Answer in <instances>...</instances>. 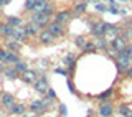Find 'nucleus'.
<instances>
[{"label":"nucleus","instance_id":"obj_1","mask_svg":"<svg viewBox=\"0 0 132 117\" xmlns=\"http://www.w3.org/2000/svg\"><path fill=\"white\" fill-rule=\"evenodd\" d=\"M116 66H117V69L122 71V73H126V71L132 66V60L126 55V51L117 53V56H116Z\"/></svg>","mask_w":132,"mask_h":117},{"label":"nucleus","instance_id":"obj_2","mask_svg":"<svg viewBox=\"0 0 132 117\" xmlns=\"http://www.w3.org/2000/svg\"><path fill=\"white\" fill-rule=\"evenodd\" d=\"M28 33H27V28H25V25H18V27H13V31H12L10 38L8 40H15L18 41V43H22V41L27 40Z\"/></svg>","mask_w":132,"mask_h":117},{"label":"nucleus","instance_id":"obj_3","mask_svg":"<svg viewBox=\"0 0 132 117\" xmlns=\"http://www.w3.org/2000/svg\"><path fill=\"white\" fill-rule=\"evenodd\" d=\"M107 25L109 23H104V22H96V23H91V31L96 38H101L104 36V33L107 30Z\"/></svg>","mask_w":132,"mask_h":117},{"label":"nucleus","instance_id":"obj_4","mask_svg":"<svg viewBox=\"0 0 132 117\" xmlns=\"http://www.w3.org/2000/svg\"><path fill=\"white\" fill-rule=\"evenodd\" d=\"M121 33H122V30L119 27H116V25H107V30H106V33H104V38L107 40V41H112V40H116L117 36H121Z\"/></svg>","mask_w":132,"mask_h":117},{"label":"nucleus","instance_id":"obj_5","mask_svg":"<svg viewBox=\"0 0 132 117\" xmlns=\"http://www.w3.org/2000/svg\"><path fill=\"white\" fill-rule=\"evenodd\" d=\"M33 87H35V91H36V93H38V94H46L48 93V89H50V84H48V79L46 78H38V79H36V82H35V84H33Z\"/></svg>","mask_w":132,"mask_h":117},{"label":"nucleus","instance_id":"obj_6","mask_svg":"<svg viewBox=\"0 0 132 117\" xmlns=\"http://www.w3.org/2000/svg\"><path fill=\"white\" fill-rule=\"evenodd\" d=\"M38 40H40V43H43V45H51L53 41L56 40V36L46 28V30H41L38 33Z\"/></svg>","mask_w":132,"mask_h":117},{"label":"nucleus","instance_id":"obj_7","mask_svg":"<svg viewBox=\"0 0 132 117\" xmlns=\"http://www.w3.org/2000/svg\"><path fill=\"white\" fill-rule=\"evenodd\" d=\"M71 18H73V15H71V12H69V10L58 12V13L55 15V22L61 23V25H66V23H69V22H71Z\"/></svg>","mask_w":132,"mask_h":117},{"label":"nucleus","instance_id":"obj_8","mask_svg":"<svg viewBox=\"0 0 132 117\" xmlns=\"http://www.w3.org/2000/svg\"><path fill=\"white\" fill-rule=\"evenodd\" d=\"M111 46H112L117 53H121V51H124V49L127 48V40L124 38V36L121 35V36H117L116 40H112L111 41Z\"/></svg>","mask_w":132,"mask_h":117},{"label":"nucleus","instance_id":"obj_9","mask_svg":"<svg viewBox=\"0 0 132 117\" xmlns=\"http://www.w3.org/2000/svg\"><path fill=\"white\" fill-rule=\"evenodd\" d=\"M20 78H22V81L27 82V84H35L36 79H38L36 73H35V71H31V69H27L25 73H22V74H20Z\"/></svg>","mask_w":132,"mask_h":117},{"label":"nucleus","instance_id":"obj_10","mask_svg":"<svg viewBox=\"0 0 132 117\" xmlns=\"http://www.w3.org/2000/svg\"><path fill=\"white\" fill-rule=\"evenodd\" d=\"M48 30L53 33V35L56 36H63L64 35V27L61 23H58V22H50V25H48Z\"/></svg>","mask_w":132,"mask_h":117},{"label":"nucleus","instance_id":"obj_11","mask_svg":"<svg viewBox=\"0 0 132 117\" xmlns=\"http://www.w3.org/2000/svg\"><path fill=\"white\" fill-rule=\"evenodd\" d=\"M0 102H2V106H3V107L10 109V107L15 104V97H13V94H10V93H3V94H2V99H0Z\"/></svg>","mask_w":132,"mask_h":117},{"label":"nucleus","instance_id":"obj_12","mask_svg":"<svg viewBox=\"0 0 132 117\" xmlns=\"http://www.w3.org/2000/svg\"><path fill=\"white\" fill-rule=\"evenodd\" d=\"M31 22H35L36 25H40L41 28L46 27V25H50V16L40 13V15H31Z\"/></svg>","mask_w":132,"mask_h":117},{"label":"nucleus","instance_id":"obj_13","mask_svg":"<svg viewBox=\"0 0 132 117\" xmlns=\"http://www.w3.org/2000/svg\"><path fill=\"white\" fill-rule=\"evenodd\" d=\"M112 114H114V109H112V106H111L109 102L102 104V106L99 107V115L101 117H111Z\"/></svg>","mask_w":132,"mask_h":117},{"label":"nucleus","instance_id":"obj_14","mask_svg":"<svg viewBox=\"0 0 132 117\" xmlns=\"http://www.w3.org/2000/svg\"><path fill=\"white\" fill-rule=\"evenodd\" d=\"M48 5H50V3H48V0H40V2L36 3L35 7H33L31 15H40V13H43V12H45V8H46Z\"/></svg>","mask_w":132,"mask_h":117},{"label":"nucleus","instance_id":"obj_15","mask_svg":"<svg viewBox=\"0 0 132 117\" xmlns=\"http://www.w3.org/2000/svg\"><path fill=\"white\" fill-rule=\"evenodd\" d=\"M30 111L31 112H36V114H43L45 112V107H43V101L41 99H36L30 104Z\"/></svg>","mask_w":132,"mask_h":117},{"label":"nucleus","instance_id":"obj_16","mask_svg":"<svg viewBox=\"0 0 132 117\" xmlns=\"http://www.w3.org/2000/svg\"><path fill=\"white\" fill-rule=\"evenodd\" d=\"M25 28H27L28 35H38V33L41 31V27H40V25H36L35 22H28L27 25H25Z\"/></svg>","mask_w":132,"mask_h":117},{"label":"nucleus","instance_id":"obj_17","mask_svg":"<svg viewBox=\"0 0 132 117\" xmlns=\"http://www.w3.org/2000/svg\"><path fill=\"white\" fill-rule=\"evenodd\" d=\"M63 64H64L68 69H73V68H74V64H76V56H74L73 53H71V55H66V56H64Z\"/></svg>","mask_w":132,"mask_h":117},{"label":"nucleus","instance_id":"obj_18","mask_svg":"<svg viewBox=\"0 0 132 117\" xmlns=\"http://www.w3.org/2000/svg\"><path fill=\"white\" fill-rule=\"evenodd\" d=\"M3 76L8 78V79H16V78H20V73L13 68V66H12V68H5V71H3Z\"/></svg>","mask_w":132,"mask_h":117},{"label":"nucleus","instance_id":"obj_19","mask_svg":"<svg viewBox=\"0 0 132 117\" xmlns=\"http://www.w3.org/2000/svg\"><path fill=\"white\" fill-rule=\"evenodd\" d=\"M18 61H20V58H18V53H13V51H8V53H7L5 64H16Z\"/></svg>","mask_w":132,"mask_h":117},{"label":"nucleus","instance_id":"obj_20","mask_svg":"<svg viewBox=\"0 0 132 117\" xmlns=\"http://www.w3.org/2000/svg\"><path fill=\"white\" fill-rule=\"evenodd\" d=\"M20 48H22V45H20L18 41H15V40H8V41H7V49H8V51L18 53Z\"/></svg>","mask_w":132,"mask_h":117},{"label":"nucleus","instance_id":"obj_21","mask_svg":"<svg viewBox=\"0 0 132 117\" xmlns=\"http://www.w3.org/2000/svg\"><path fill=\"white\" fill-rule=\"evenodd\" d=\"M25 109H27V107L23 106V104H13V106L10 107V112L12 114H16V115H23L25 114Z\"/></svg>","mask_w":132,"mask_h":117},{"label":"nucleus","instance_id":"obj_22","mask_svg":"<svg viewBox=\"0 0 132 117\" xmlns=\"http://www.w3.org/2000/svg\"><path fill=\"white\" fill-rule=\"evenodd\" d=\"M12 31H13V27H12V25H8V23H5V25H2V27H0V36H7V38H10Z\"/></svg>","mask_w":132,"mask_h":117},{"label":"nucleus","instance_id":"obj_23","mask_svg":"<svg viewBox=\"0 0 132 117\" xmlns=\"http://www.w3.org/2000/svg\"><path fill=\"white\" fill-rule=\"evenodd\" d=\"M119 114L122 117H132V109L127 104H121V106H119Z\"/></svg>","mask_w":132,"mask_h":117},{"label":"nucleus","instance_id":"obj_24","mask_svg":"<svg viewBox=\"0 0 132 117\" xmlns=\"http://www.w3.org/2000/svg\"><path fill=\"white\" fill-rule=\"evenodd\" d=\"M94 45H96V49H106L107 45H109V41H107L104 36H101V38H96Z\"/></svg>","mask_w":132,"mask_h":117},{"label":"nucleus","instance_id":"obj_25","mask_svg":"<svg viewBox=\"0 0 132 117\" xmlns=\"http://www.w3.org/2000/svg\"><path fill=\"white\" fill-rule=\"evenodd\" d=\"M7 23H8V25H12V27H18V25H23V22H22V18H20V16H8V18H7Z\"/></svg>","mask_w":132,"mask_h":117},{"label":"nucleus","instance_id":"obj_26","mask_svg":"<svg viewBox=\"0 0 132 117\" xmlns=\"http://www.w3.org/2000/svg\"><path fill=\"white\" fill-rule=\"evenodd\" d=\"M13 68H15L16 71H18L20 74H22V73H25V71L28 69V64H27V63H25V61H18V63H16V64H13Z\"/></svg>","mask_w":132,"mask_h":117},{"label":"nucleus","instance_id":"obj_27","mask_svg":"<svg viewBox=\"0 0 132 117\" xmlns=\"http://www.w3.org/2000/svg\"><path fill=\"white\" fill-rule=\"evenodd\" d=\"M74 43H76V46L78 48H84L86 46V43H88V41H86V38H84V36H78V38L76 40H74Z\"/></svg>","mask_w":132,"mask_h":117},{"label":"nucleus","instance_id":"obj_28","mask_svg":"<svg viewBox=\"0 0 132 117\" xmlns=\"http://www.w3.org/2000/svg\"><path fill=\"white\" fill-rule=\"evenodd\" d=\"M82 51H86V53H93V51H96V45L91 43V41H88V43H86V46L82 48Z\"/></svg>","mask_w":132,"mask_h":117},{"label":"nucleus","instance_id":"obj_29","mask_svg":"<svg viewBox=\"0 0 132 117\" xmlns=\"http://www.w3.org/2000/svg\"><path fill=\"white\" fill-rule=\"evenodd\" d=\"M38 2L40 0H27V2H25V8H27V10H33V7H35Z\"/></svg>","mask_w":132,"mask_h":117},{"label":"nucleus","instance_id":"obj_30","mask_svg":"<svg viewBox=\"0 0 132 117\" xmlns=\"http://www.w3.org/2000/svg\"><path fill=\"white\" fill-rule=\"evenodd\" d=\"M86 7H88V5H86V2H82V3H78V5H76V8H74V12H76V13H82V12L86 10Z\"/></svg>","mask_w":132,"mask_h":117},{"label":"nucleus","instance_id":"obj_31","mask_svg":"<svg viewBox=\"0 0 132 117\" xmlns=\"http://www.w3.org/2000/svg\"><path fill=\"white\" fill-rule=\"evenodd\" d=\"M122 36H124L126 40H132V28H129V27H127L126 30L122 31Z\"/></svg>","mask_w":132,"mask_h":117},{"label":"nucleus","instance_id":"obj_32","mask_svg":"<svg viewBox=\"0 0 132 117\" xmlns=\"http://www.w3.org/2000/svg\"><path fill=\"white\" fill-rule=\"evenodd\" d=\"M107 12H109V13H114V15L121 13V10H119V8H117V5H116V3H114V5H111L109 8H107Z\"/></svg>","mask_w":132,"mask_h":117},{"label":"nucleus","instance_id":"obj_33","mask_svg":"<svg viewBox=\"0 0 132 117\" xmlns=\"http://www.w3.org/2000/svg\"><path fill=\"white\" fill-rule=\"evenodd\" d=\"M45 96H46L48 99H51V101H55V99H56V93H55V91L51 89V87H50V89H48V93L45 94Z\"/></svg>","mask_w":132,"mask_h":117},{"label":"nucleus","instance_id":"obj_34","mask_svg":"<svg viewBox=\"0 0 132 117\" xmlns=\"http://www.w3.org/2000/svg\"><path fill=\"white\" fill-rule=\"evenodd\" d=\"M7 53H8V49H2L0 48V61L5 64V60H7Z\"/></svg>","mask_w":132,"mask_h":117},{"label":"nucleus","instance_id":"obj_35","mask_svg":"<svg viewBox=\"0 0 132 117\" xmlns=\"http://www.w3.org/2000/svg\"><path fill=\"white\" fill-rule=\"evenodd\" d=\"M96 10L101 12V13H106V12H107V7L102 5V3H96Z\"/></svg>","mask_w":132,"mask_h":117},{"label":"nucleus","instance_id":"obj_36","mask_svg":"<svg viewBox=\"0 0 132 117\" xmlns=\"http://www.w3.org/2000/svg\"><path fill=\"white\" fill-rule=\"evenodd\" d=\"M112 93H114L112 89H107V91H104L102 94H99V99H106V97H109V96L112 94Z\"/></svg>","mask_w":132,"mask_h":117},{"label":"nucleus","instance_id":"obj_37","mask_svg":"<svg viewBox=\"0 0 132 117\" xmlns=\"http://www.w3.org/2000/svg\"><path fill=\"white\" fill-rule=\"evenodd\" d=\"M43 15H46V16H51V15H53V5H48L46 8H45Z\"/></svg>","mask_w":132,"mask_h":117},{"label":"nucleus","instance_id":"obj_38","mask_svg":"<svg viewBox=\"0 0 132 117\" xmlns=\"http://www.w3.org/2000/svg\"><path fill=\"white\" fill-rule=\"evenodd\" d=\"M66 86H68V89L71 91V93H76V89H74V84H73L71 79H68V81H66Z\"/></svg>","mask_w":132,"mask_h":117},{"label":"nucleus","instance_id":"obj_39","mask_svg":"<svg viewBox=\"0 0 132 117\" xmlns=\"http://www.w3.org/2000/svg\"><path fill=\"white\" fill-rule=\"evenodd\" d=\"M60 112H61V115H66V106H64V104H60Z\"/></svg>","mask_w":132,"mask_h":117},{"label":"nucleus","instance_id":"obj_40","mask_svg":"<svg viewBox=\"0 0 132 117\" xmlns=\"http://www.w3.org/2000/svg\"><path fill=\"white\" fill-rule=\"evenodd\" d=\"M40 66H41V68H46V66H48V60H41L40 61Z\"/></svg>","mask_w":132,"mask_h":117},{"label":"nucleus","instance_id":"obj_41","mask_svg":"<svg viewBox=\"0 0 132 117\" xmlns=\"http://www.w3.org/2000/svg\"><path fill=\"white\" fill-rule=\"evenodd\" d=\"M55 73H58V74H66V71H64V69H61V68H56V69H55Z\"/></svg>","mask_w":132,"mask_h":117},{"label":"nucleus","instance_id":"obj_42","mask_svg":"<svg viewBox=\"0 0 132 117\" xmlns=\"http://www.w3.org/2000/svg\"><path fill=\"white\" fill-rule=\"evenodd\" d=\"M126 73H127V76H129V78L132 79V66H130V68H129V69H127V71H126Z\"/></svg>","mask_w":132,"mask_h":117},{"label":"nucleus","instance_id":"obj_43","mask_svg":"<svg viewBox=\"0 0 132 117\" xmlns=\"http://www.w3.org/2000/svg\"><path fill=\"white\" fill-rule=\"evenodd\" d=\"M7 3H10V0H0V5H7Z\"/></svg>","mask_w":132,"mask_h":117},{"label":"nucleus","instance_id":"obj_44","mask_svg":"<svg viewBox=\"0 0 132 117\" xmlns=\"http://www.w3.org/2000/svg\"><path fill=\"white\" fill-rule=\"evenodd\" d=\"M3 71H5V66H3L2 63H0V74H3Z\"/></svg>","mask_w":132,"mask_h":117},{"label":"nucleus","instance_id":"obj_45","mask_svg":"<svg viewBox=\"0 0 132 117\" xmlns=\"http://www.w3.org/2000/svg\"><path fill=\"white\" fill-rule=\"evenodd\" d=\"M27 117H35V115H27Z\"/></svg>","mask_w":132,"mask_h":117},{"label":"nucleus","instance_id":"obj_46","mask_svg":"<svg viewBox=\"0 0 132 117\" xmlns=\"http://www.w3.org/2000/svg\"><path fill=\"white\" fill-rule=\"evenodd\" d=\"M0 99H2V93H0Z\"/></svg>","mask_w":132,"mask_h":117}]
</instances>
